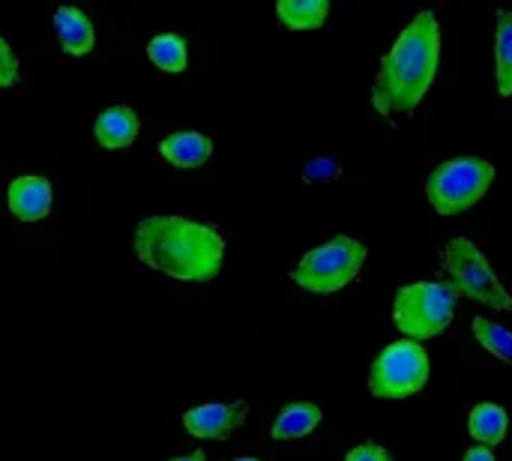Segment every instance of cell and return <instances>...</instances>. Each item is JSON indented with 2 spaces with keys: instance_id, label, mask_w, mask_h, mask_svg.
Segmentation results:
<instances>
[{
  "instance_id": "obj_1",
  "label": "cell",
  "mask_w": 512,
  "mask_h": 461,
  "mask_svg": "<svg viewBox=\"0 0 512 461\" xmlns=\"http://www.w3.org/2000/svg\"><path fill=\"white\" fill-rule=\"evenodd\" d=\"M441 63V27L432 9L414 15L399 33L372 81V105L378 114H411L429 93Z\"/></svg>"
},
{
  "instance_id": "obj_2",
  "label": "cell",
  "mask_w": 512,
  "mask_h": 461,
  "mask_svg": "<svg viewBox=\"0 0 512 461\" xmlns=\"http://www.w3.org/2000/svg\"><path fill=\"white\" fill-rule=\"evenodd\" d=\"M135 255L177 282H213L222 270L225 240L210 225L183 216H147L135 228Z\"/></svg>"
},
{
  "instance_id": "obj_3",
  "label": "cell",
  "mask_w": 512,
  "mask_h": 461,
  "mask_svg": "<svg viewBox=\"0 0 512 461\" xmlns=\"http://www.w3.org/2000/svg\"><path fill=\"white\" fill-rule=\"evenodd\" d=\"M456 291L453 285L423 279L405 285L393 297V324L402 336L420 342L441 336L456 318Z\"/></svg>"
},
{
  "instance_id": "obj_4",
  "label": "cell",
  "mask_w": 512,
  "mask_h": 461,
  "mask_svg": "<svg viewBox=\"0 0 512 461\" xmlns=\"http://www.w3.org/2000/svg\"><path fill=\"white\" fill-rule=\"evenodd\" d=\"M441 267L453 282V291L489 306L495 312H512V294L504 288L501 276L489 264V258L468 240V237H453L444 252H441Z\"/></svg>"
},
{
  "instance_id": "obj_5",
  "label": "cell",
  "mask_w": 512,
  "mask_h": 461,
  "mask_svg": "<svg viewBox=\"0 0 512 461\" xmlns=\"http://www.w3.org/2000/svg\"><path fill=\"white\" fill-rule=\"evenodd\" d=\"M366 264V246L354 237H333L300 258L291 279L309 294H336L348 288Z\"/></svg>"
},
{
  "instance_id": "obj_6",
  "label": "cell",
  "mask_w": 512,
  "mask_h": 461,
  "mask_svg": "<svg viewBox=\"0 0 512 461\" xmlns=\"http://www.w3.org/2000/svg\"><path fill=\"white\" fill-rule=\"evenodd\" d=\"M495 180V165L480 156H459L432 171L426 180L429 204L438 216H459L480 204Z\"/></svg>"
},
{
  "instance_id": "obj_7",
  "label": "cell",
  "mask_w": 512,
  "mask_h": 461,
  "mask_svg": "<svg viewBox=\"0 0 512 461\" xmlns=\"http://www.w3.org/2000/svg\"><path fill=\"white\" fill-rule=\"evenodd\" d=\"M432 375L429 354L420 342L414 339H399L387 345L378 360L369 369V393L375 399L399 402L408 396H417Z\"/></svg>"
},
{
  "instance_id": "obj_8",
  "label": "cell",
  "mask_w": 512,
  "mask_h": 461,
  "mask_svg": "<svg viewBox=\"0 0 512 461\" xmlns=\"http://www.w3.org/2000/svg\"><path fill=\"white\" fill-rule=\"evenodd\" d=\"M249 417L246 402H210L183 414V429L198 441H228Z\"/></svg>"
},
{
  "instance_id": "obj_9",
  "label": "cell",
  "mask_w": 512,
  "mask_h": 461,
  "mask_svg": "<svg viewBox=\"0 0 512 461\" xmlns=\"http://www.w3.org/2000/svg\"><path fill=\"white\" fill-rule=\"evenodd\" d=\"M54 189L45 177L27 174L9 183V213L18 222H39L51 213Z\"/></svg>"
},
{
  "instance_id": "obj_10",
  "label": "cell",
  "mask_w": 512,
  "mask_h": 461,
  "mask_svg": "<svg viewBox=\"0 0 512 461\" xmlns=\"http://www.w3.org/2000/svg\"><path fill=\"white\" fill-rule=\"evenodd\" d=\"M138 132H141V117L129 105H111V108L99 111L96 123H93V135L105 150L129 147L138 138Z\"/></svg>"
},
{
  "instance_id": "obj_11",
  "label": "cell",
  "mask_w": 512,
  "mask_h": 461,
  "mask_svg": "<svg viewBox=\"0 0 512 461\" xmlns=\"http://www.w3.org/2000/svg\"><path fill=\"white\" fill-rule=\"evenodd\" d=\"M54 33H57L63 51L72 54V57H84V54H90L93 45H96L93 21H90L87 12L78 9V6H57V9H54Z\"/></svg>"
},
{
  "instance_id": "obj_12",
  "label": "cell",
  "mask_w": 512,
  "mask_h": 461,
  "mask_svg": "<svg viewBox=\"0 0 512 461\" xmlns=\"http://www.w3.org/2000/svg\"><path fill=\"white\" fill-rule=\"evenodd\" d=\"M162 159H168L174 168H198L213 156V141L201 132H171L168 138H162L159 144Z\"/></svg>"
},
{
  "instance_id": "obj_13",
  "label": "cell",
  "mask_w": 512,
  "mask_h": 461,
  "mask_svg": "<svg viewBox=\"0 0 512 461\" xmlns=\"http://www.w3.org/2000/svg\"><path fill=\"white\" fill-rule=\"evenodd\" d=\"M468 432L480 447L492 450V447L504 444V438L510 432V414L498 402H480L468 414Z\"/></svg>"
},
{
  "instance_id": "obj_14",
  "label": "cell",
  "mask_w": 512,
  "mask_h": 461,
  "mask_svg": "<svg viewBox=\"0 0 512 461\" xmlns=\"http://www.w3.org/2000/svg\"><path fill=\"white\" fill-rule=\"evenodd\" d=\"M321 408L312 405V402H297V405H288L279 411V417L273 420V429L270 435L276 441H300V438H309L318 426H321Z\"/></svg>"
},
{
  "instance_id": "obj_15",
  "label": "cell",
  "mask_w": 512,
  "mask_h": 461,
  "mask_svg": "<svg viewBox=\"0 0 512 461\" xmlns=\"http://www.w3.org/2000/svg\"><path fill=\"white\" fill-rule=\"evenodd\" d=\"M330 15L327 0H279L276 18L285 30H318Z\"/></svg>"
},
{
  "instance_id": "obj_16",
  "label": "cell",
  "mask_w": 512,
  "mask_h": 461,
  "mask_svg": "<svg viewBox=\"0 0 512 461\" xmlns=\"http://www.w3.org/2000/svg\"><path fill=\"white\" fill-rule=\"evenodd\" d=\"M147 57L156 69L177 75L189 66V42L177 33H159L147 42Z\"/></svg>"
},
{
  "instance_id": "obj_17",
  "label": "cell",
  "mask_w": 512,
  "mask_h": 461,
  "mask_svg": "<svg viewBox=\"0 0 512 461\" xmlns=\"http://www.w3.org/2000/svg\"><path fill=\"white\" fill-rule=\"evenodd\" d=\"M495 75L498 93L512 96V9H498L495 15Z\"/></svg>"
},
{
  "instance_id": "obj_18",
  "label": "cell",
  "mask_w": 512,
  "mask_h": 461,
  "mask_svg": "<svg viewBox=\"0 0 512 461\" xmlns=\"http://www.w3.org/2000/svg\"><path fill=\"white\" fill-rule=\"evenodd\" d=\"M474 339L501 363L512 366V330L492 321V318H474Z\"/></svg>"
},
{
  "instance_id": "obj_19",
  "label": "cell",
  "mask_w": 512,
  "mask_h": 461,
  "mask_svg": "<svg viewBox=\"0 0 512 461\" xmlns=\"http://www.w3.org/2000/svg\"><path fill=\"white\" fill-rule=\"evenodd\" d=\"M18 75H21L18 57H15V51L9 48V42L0 39V87H15V84H18Z\"/></svg>"
},
{
  "instance_id": "obj_20",
  "label": "cell",
  "mask_w": 512,
  "mask_h": 461,
  "mask_svg": "<svg viewBox=\"0 0 512 461\" xmlns=\"http://www.w3.org/2000/svg\"><path fill=\"white\" fill-rule=\"evenodd\" d=\"M345 461H393V456L381 447V444H375V441H366V444H360V447H354Z\"/></svg>"
},
{
  "instance_id": "obj_21",
  "label": "cell",
  "mask_w": 512,
  "mask_h": 461,
  "mask_svg": "<svg viewBox=\"0 0 512 461\" xmlns=\"http://www.w3.org/2000/svg\"><path fill=\"white\" fill-rule=\"evenodd\" d=\"M339 174V162H333V159H315V162H309L306 165V180H321V177H336Z\"/></svg>"
},
{
  "instance_id": "obj_22",
  "label": "cell",
  "mask_w": 512,
  "mask_h": 461,
  "mask_svg": "<svg viewBox=\"0 0 512 461\" xmlns=\"http://www.w3.org/2000/svg\"><path fill=\"white\" fill-rule=\"evenodd\" d=\"M462 461H498V459H495V453H492L489 447H480V444H477V447H471V450L465 453V459Z\"/></svg>"
},
{
  "instance_id": "obj_23",
  "label": "cell",
  "mask_w": 512,
  "mask_h": 461,
  "mask_svg": "<svg viewBox=\"0 0 512 461\" xmlns=\"http://www.w3.org/2000/svg\"><path fill=\"white\" fill-rule=\"evenodd\" d=\"M171 461H207V459H204V453H201V450H195V453H189V456H180V459H171Z\"/></svg>"
},
{
  "instance_id": "obj_24",
  "label": "cell",
  "mask_w": 512,
  "mask_h": 461,
  "mask_svg": "<svg viewBox=\"0 0 512 461\" xmlns=\"http://www.w3.org/2000/svg\"><path fill=\"white\" fill-rule=\"evenodd\" d=\"M231 461H261V459H231Z\"/></svg>"
}]
</instances>
